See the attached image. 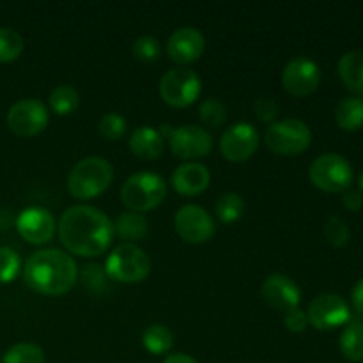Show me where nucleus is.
Segmentation results:
<instances>
[{
  "label": "nucleus",
  "mask_w": 363,
  "mask_h": 363,
  "mask_svg": "<svg viewBox=\"0 0 363 363\" xmlns=\"http://www.w3.org/2000/svg\"><path fill=\"white\" fill-rule=\"evenodd\" d=\"M60 243L67 252L80 257H98L105 254L113 240V223L94 206H71L59 220Z\"/></svg>",
  "instance_id": "obj_1"
},
{
  "label": "nucleus",
  "mask_w": 363,
  "mask_h": 363,
  "mask_svg": "<svg viewBox=\"0 0 363 363\" xmlns=\"http://www.w3.org/2000/svg\"><path fill=\"white\" fill-rule=\"evenodd\" d=\"M25 284L32 291L46 296L69 293L78 280V266L71 255L57 248L34 252L23 268Z\"/></svg>",
  "instance_id": "obj_2"
},
{
  "label": "nucleus",
  "mask_w": 363,
  "mask_h": 363,
  "mask_svg": "<svg viewBox=\"0 0 363 363\" xmlns=\"http://www.w3.org/2000/svg\"><path fill=\"white\" fill-rule=\"evenodd\" d=\"M113 167L99 156L80 160L67 176V190L78 201H91L112 184Z\"/></svg>",
  "instance_id": "obj_3"
},
{
  "label": "nucleus",
  "mask_w": 363,
  "mask_h": 363,
  "mask_svg": "<svg viewBox=\"0 0 363 363\" xmlns=\"http://www.w3.org/2000/svg\"><path fill=\"white\" fill-rule=\"evenodd\" d=\"M167 197V183L155 172H137L121 188V201L130 211L145 213L158 208Z\"/></svg>",
  "instance_id": "obj_4"
},
{
  "label": "nucleus",
  "mask_w": 363,
  "mask_h": 363,
  "mask_svg": "<svg viewBox=\"0 0 363 363\" xmlns=\"http://www.w3.org/2000/svg\"><path fill=\"white\" fill-rule=\"evenodd\" d=\"M105 272L116 282L138 284L151 273V259L138 245L121 243L106 257Z\"/></svg>",
  "instance_id": "obj_5"
},
{
  "label": "nucleus",
  "mask_w": 363,
  "mask_h": 363,
  "mask_svg": "<svg viewBox=\"0 0 363 363\" xmlns=\"http://www.w3.org/2000/svg\"><path fill=\"white\" fill-rule=\"evenodd\" d=\"M264 142L275 155L296 156L311 147L312 131L301 119L289 117L269 124L264 131Z\"/></svg>",
  "instance_id": "obj_6"
},
{
  "label": "nucleus",
  "mask_w": 363,
  "mask_h": 363,
  "mask_svg": "<svg viewBox=\"0 0 363 363\" xmlns=\"http://www.w3.org/2000/svg\"><path fill=\"white\" fill-rule=\"evenodd\" d=\"M308 177L315 188L328 194L347 191L353 184V167L337 152H326L318 156L308 169Z\"/></svg>",
  "instance_id": "obj_7"
},
{
  "label": "nucleus",
  "mask_w": 363,
  "mask_h": 363,
  "mask_svg": "<svg viewBox=\"0 0 363 363\" xmlns=\"http://www.w3.org/2000/svg\"><path fill=\"white\" fill-rule=\"evenodd\" d=\"M201 77L190 67H172L160 80V94L163 101L176 108H184L201 96Z\"/></svg>",
  "instance_id": "obj_8"
},
{
  "label": "nucleus",
  "mask_w": 363,
  "mask_h": 363,
  "mask_svg": "<svg viewBox=\"0 0 363 363\" xmlns=\"http://www.w3.org/2000/svg\"><path fill=\"white\" fill-rule=\"evenodd\" d=\"M162 135L169 137L170 151L179 160L204 158L213 149V137L208 130L199 126H179L172 130L170 126H162Z\"/></svg>",
  "instance_id": "obj_9"
},
{
  "label": "nucleus",
  "mask_w": 363,
  "mask_h": 363,
  "mask_svg": "<svg viewBox=\"0 0 363 363\" xmlns=\"http://www.w3.org/2000/svg\"><path fill=\"white\" fill-rule=\"evenodd\" d=\"M48 108L35 98H25L11 105L7 112V126L18 137H35L48 126Z\"/></svg>",
  "instance_id": "obj_10"
},
{
  "label": "nucleus",
  "mask_w": 363,
  "mask_h": 363,
  "mask_svg": "<svg viewBox=\"0 0 363 363\" xmlns=\"http://www.w3.org/2000/svg\"><path fill=\"white\" fill-rule=\"evenodd\" d=\"M176 233L181 240L191 245H202L211 240L216 233L215 218L197 204H186L177 209L174 218Z\"/></svg>",
  "instance_id": "obj_11"
},
{
  "label": "nucleus",
  "mask_w": 363,
  "mask_h": 363,
  "mask_svg": "<svg viewBox=\"0 0 363 363\" xmlns=\"http://www.w3.org/2000/svg\"><path fill=\"white\" fill-rule=\"evenodd\" d=\"M308 325L315 330H335L351 321L350 305L339 294H319L311 301L307 311Z\"/></svg>",
  "instance_id": "obj_12"
},
{
  "label": "nucleus",
  "mask_w": 363,
  "mask_h": 363,
  "mask_svg": "<svg viewBox=\"0 0 363 363\" xmlns=\"http://www.w3.org/2000/svg\"><path fill=\"white\" fill-rule=\"evenodd\" d=\"M321 84V69L308 57H294L282 71V85L289 94L296 98H307Z\"/></svg>",
  "instance_id": "obj_13"
},
{
  "label": "nucleus",
  "mask_w": 363,
  "mask_h": 363,
  "mask_svg": "<svg viewBox=\"0 0 363 363\" xmlns=\"http://www.w3.org/2000/svg\"><path fill=\"white\" fill-rule=\"evenodd\" d=\"M259 131L250 123H236L227 128L220 137V152L234 163L247 162L259 147Z\"/></svg>",
  "instance_id": "obj_14"
},
{
  "label": "nucleus",
  "mask_w": 363,
  "mask_h": 363,
  "mask_svg": "<svg viewBox=\"0 0 363 363\" xmlns=\"http://www.w3.org/2000/svg\"><path fill=\"white\" fill-rule=\"evenodd\" d=\"M16 229L20 236L30 245H45L55 234L57 223L48 209L30 206L18 215Z\"/></svg>",
  "instance_id": "obj_15"
},
{
  "label": "nucleus",
  "mask_w": 363,
  "mask_h": 363,
  "mask_svg": "<svg viewBox=\"0 0 363 363\" xmlns=\"http://www.w3.org/2000/svg\"><path fill=\"white\" fill-rule=\"evenodd\" d=\"M261 296L272 308L280 312H289L300 307L301 291L293 279L280 273L266 277L261 287Z\"/></svg>",
  "instance_id": "obj_16"
},
{
  "label": "nucleus",
  "mask_w": 363,
  "mask_h": 363,
  "mask_svg": "<svg viewBox=\"0 0 363 363\" xmlns=\"http://www.w3.org/2000/svg\"><path fill=\"white\" fill-rule=\"evenodd\" d=\"M206 48V38L199 28L181 27L170 34L167 53L177 64H190L201 59Z\"/></svg>",
  "instance_id": "obj_17"
},
{
  "label": "nucleus",
  "mask_w": 363,
  "mask_h": 363,
  "mask_svg": "<svg viewBox=\"0 0 363 363\" xmlns=\"http://www.w3.org/2000/svg\"><path fill=\"white\" fill-rule=\"evenodd\" d=\"M170 181L177 194L191 197V195H199L208 190L211 183V172L202 163L186 162L174 169Z\"/></svg>",
  "instance_id": "obj_18"
},
{
  "label": "nucleus",
  "mask_w": 363,
  "mask_h": 363,
  "mask_svg": "<svg viewBox=\"0 0 363 363\" xmlns=\"http://www.w3.org/2000/svg\"><path fill=\"white\" fill-rule=\"evenodd\" d=\"M130 149L142 160H156L165 149V137L151 126H140L131 133Z\"/></svg>",
  "instance_id": "obj_19"
},
{
  "label": "nucleus",
  "mask_w": 363,
  "mask_h": 363,
  "mask_svg": "<svg viewBox=\"0 0 363 363\" xmlns=\"http://www.w3.org/2000/svg\"><path fill=\"white\" fill-rule=\"evenodd\" d=\"M337 71L342 84L351 92L363 94V52L353 50V52L344 53L337 64Z\"/></svg>",
  "instance_id": "obj_20"
},
{
  "label": "nucleus",
  "mask_w": 363,
  "mask_h": 363,
  "mask_svg": "<svg viewBox=\"0 0 363 363\" xmlns=\"http://www.w3.org/2000/svg\"><path fill=\"white\" fill-rule=\"evenodd\" d=\"M340 353L347 362H363V321L362 319H353L347 323L340 335Z\"/></svg>",
  "instance_id": "obj_21"
},
{
  "label": "nucleus",
  "mask_w": 363,
  "mask_h": 363,
  "mask_svg": "<svg viewBox=\"0 0 363 363\" xmlns=\"http://www.w3.org/2000/svg\"><path fill=\"white\" fill-rule=\"evenodd\" d=\"M335 121L344 131H357L363 126V99L347 96L340 99L335 108Z\"/></svg>",
  "instance_id": "obj_22"
},
{
  "label": "nucleus",
  "mask_w": 363,
  "mask_h": 363,
  "mask_svg": "<svg viewBox=\"0 0 363 363\" xmlns=\"http://www.w3.org/2000/svg\"><path fill=\"white\" fill-rule=\"evenodd\" d=\"M113 230L119 234L121 240L124 241H137L147 234V220L142 213L128 211L119 215V218L116 220V225Z\"/></svg>",
  "instance_id": "obj_23"
},
{
  "label": "nucleus",
  "mask_w": 363,
  "mask_h": 363,
  "mask_svg": "<svg viewBox=\"0 0 363 363\" xmlns=\"http://www.w3.org/2000/svg\"><path fill=\"white\" fill-rule=\"evenodd\" d=\"M80 106V92L73 85H57L50 92V108L57 116H69Z\"/></svg>",
  "instance_id": "obj_24"
},
{
  "label": "nucleus",
  "mask_w": 363,
  "mask_h": 363,
  "mask_svg": "<svg viewBox=\"0 0 363 363\" xmlns=\"http://www.w3.org/2000/svg\"><path fill=\"white\" fill-rule=\"evenodd\" d=\"M142 344L151 354H165L167 351L172 350L174 335L169 326L151 325L142 335Z\"/></svg>",
  "instance_id": "obj_25"
},
{
  "label": "nucleus",
  "mask_w": 363,
  "mask_h": 363,
  "mask_svg": "<svg viewBox=\"0 0 363 363\" xmlns=\"http://www.w3.org/2000/svg\"><path fill=\"white\" fill-rule=\"evenodd\" d=\"M215 209L216 216H218L223 223H234L243 216L245 201L241 199V195L230 191V194H223L222 197H218Z\"/></svg>",
  "instance_id": "obj_26"
},
{
  "label": "nucleus",
  "mask_w": 363,
  "mask_h": 363,
  "mask_svg": "<svg viewBox=\"0 0 363 363\" xmlns=\"http://www.w3.org/2000/svg\"><path fill=\"white\" fill-rule=\"evenodd\" d=\"M2 363H45V351L30 342L14 344L6 351Z\"/></svg>",
  "instance_id": "obj_27"
},
{
  "label": "nucleus",
  "mask_w": 363,
  "mask_h": 363,
  "mask_svg": "<svg viewBox=\"0 0 363 363\" xmlns=\"http://www.w3.org/2000/svg\"><path fill=\"white\" fill-rule=\"evenodd\" d=\"M23 38L14 28L0 27V62H13L23 52Z\"/></svg>",
  "instance_id": "obj_28"
},
{
  "label": "nucleus",
  "mask_w": 363,
  "mask_h": 363,
  "mask_svg": "<svg viewBox=\"0 0 363 363\" xmlns=\"http://www.w3.org/2000/svg\"><path fill=\"white\" fill-rule=\"evenodd\" d=\"M98 130L101 133V137H105L106 140H121V138L126 135L128 123L121 113L117 112H108L99 119Z\"/></svg>",
  "instance_id": "obj_29"
},
{
  "label": "nucleus",
  "mask_w": 363,
  "mask_h": 363,
  "mask_svg": "<svg viewBox=\"0 0 363 363\" xmlns=\"http://www.w3.org/2000/svg\"><path fill=\"white\" fill-rule=\"evenodd\" d=\"M199 116L209 128H220L227 119V108L220 99L208 98L199 106Z\"/></svg>",
  "instance_id": "obj_30"
},
{
  "label": "nucleus",
  "mask_w": 363,
  "mask_h": 363,
  "mask_svg": "<svg viewBox=\"0 0 363 363\" xmlns=\"http://www.w3.org/2000/svg\"><path fill=\"white\" fill-rule=\"evenodd\" d=\"M323 230H325L326 240L337 248L346 247L351 240L350 227H347V223L344 222L342 218H339V216H330V218L326 220Z\"/></svg>",
  "instance_id": "obj_31"
},
{
  "label": "nucleus",
  "mask_w": 363,
  "mask_h": 363,
  "mask_svg": "<svg viewBox=\"0 0 363 363\" xmlns=\"http://www.w3.org/2000/svg\"><path fill=\"white\" fill-rule=\"evenodd\" d=\"M131 52H133L135 59L152 62V60H158V57L162 55V45L152 35H140L133 41Z\"/></svg>",
  "instance_id": "obj_32"
},
{
  "label": "nucleus",
  "mask_w": 363,
  "mask_h": 363,
  "mask_svg": "<svg viewBox=\"0 0 363 363\" xmlns=\"http://www.w3.org/2000/svg\"><path fill=\"white\" fill-rule=\"evenodd\" d=\"M21 269L20 255L9 247H0V284L13 282Z\"/></svg>",
  "instance_id": "obj_33"
},
{
  "label": "nucleus",
  "mask_w": 363,
  "mask_h": 363,
  "mask_svg": "<svg viewBox=\"0 0 363 363\" xmlns=\"http://www.w3.org/2000/svg\"><path fill=\"white\" fill-rule=\"evenodd\" d=\"M106 272L98 264H87L82 269V282L87 289L99 293L106 287Z\"/></svg>",
  "instance_id": "obj_34"
},
{
  "label": "nucleus",
  "mask_w": 363,
  "mask_h": 363,
  "mask_svg": "<svg viewBox=\"0 0 363 363\" xmlns=\"http://www.w3.org/2000/svg\"><path fill=\"white\" fill-rule=\"evenodd\" d=\"M284 325L287 326V330L293 333H301L307 330L308 326V318H307V312L301 311L300 307L293 308V311L286 312L284 314Z\"/></svg>",
  "instance_id": "obj_35"
},
{
  "label": "nucleus",
  "mask_w": 363,
  "mask_h": 363,
  "mask_svg": "<svg viewBox=\"0 0 363 363\" xmlns=\"http://www.w3.org/2000/svg\"><path fill=\"white\" fill-rule=\"evenodd\" d=\"M254 112L262 123H275V117L279 113V106L272 98H259L254 103Z\"/></svg>",
  "instance_id": "obj_36"
},
{
  "label": "nucleus",
  "mask_w": 363,
  "mask_h": 363,
  "mask_svg": "<svg viewBox=\"0 0 363 363\" xmlns=\"http://www.w3.org/2000/svg\"><path fill=\"white\" fill-rule=\"evenodd\" d=\"M342 204L346 206L350 211H360L363 208V195L358 190H347L342 195Z\"/></svg>",
  "instance_id": "obj_37"
},
{
  "label": "nucleus",
  "mask_w": 363,
  "mask_h": 363,
  "mask_svg": "<svg viewBox=\"0 0 363 363\" xmlns=\"http://www.w3.org/2000/svg\"><path fill=\"white\" fill-rule=\"evenodd\" d=\"M351 301H353L354 311L360 315H363V279L354 284L353 293H351Z\"/></svg>",
  "instance_id": "obj_38"
},
{
  "label": "nucleus",
  "mask_w": 363,
  "mask_h": 363,
  "mask_svg": "<svg viewBox=\"0 0 363 363\" xmlns=\"http://www.w3.org/2000/svg\"><path fill=\"white\" fill-rule=\"evenodd\" d=\"M163 363H197V360L188 357V354L184 353H174V354H169V357L163 360Z\"/></svg>",
  "instance_id": "obj_39"
},
{
  "label": "nucleus",
  "mask_w": 363,
  "mask_h": 363,
  "mask_svg": "<svg viewBox=\"0 0 363 363\" xmlns=\"http://www.w3.org/2000/svg\"><path fill=\"white\" fill-rule=\"evenodd\" d=\"M358 184H360V190L363 191V170L360 172V176H358Z\"/></svg>",
  "instance_id": "obj_40"
}]
</instances>
